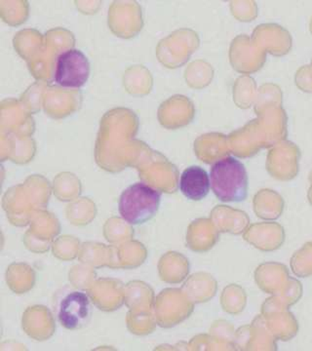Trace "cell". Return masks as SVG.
Returning <instances> with one entry per match:
<instances>
[{
    "label": "cell",
    "instance_id": "cell-1",
    "mask_svg": "<svg viewBox=\"0 0 312 351\" xmlns=\"http://www.w3.org/2000/svg\"><path fill=\"white\" fill-rule=\"evenodd\" d=\"M211 189L223 202H241L248 195V175L243 164L235 157L217 161L210 172Z\"/></svg>",
    "mask_w": 312,
    "mask_h": 351
},
{
    "label": "cell",
    "instance_id": "cell-4",
    "mask_svg": "<svg viewBox=\"0 0 312 351\" xmlns=\"http://www.w3.org/2000/svg\"><path fill=\"white\" fill-rule=\"evenodd\" d=\"M90 76L87 57L77 49H69L58 57L55 82L64 88H82Z\"/></svg>",
    "mask_w": 312,
    "mask_h": 351
},
{
    "label": "cell",
    "instance_id": "cell-3",
    "mask_svg": "<svg viewBox=\"0 0 312 351\" xmlns=\"http://www.w3.org/2000/svg\"><path fill=\"white\" fill-rule=\"evenodd\" d=\"M54 313L60 324L67 330H80L91 321L93 304L87 293L64 288L55 295Z\"/></svg>",
    "mask_w": 312,
    "mask_h": 351
},
{
    "label": "cell",
    "instance_id": "cell-2",
    "mask_svg": "<svg viewBox=\"0 0 312 351\" xmlns=\"http://www.w3.org/2000/svg\"><path fill=\"white\" fill-rule=\"evenodd\" d=\"M160 200L159 191L144 182L132 184L120 195V216L129 225H142L156 216Z\"/></svg>",
    "mask_w": 312,
    "mask_h": 351
},
{
    "label": "cell",
    "instance_id": "cell-5",
    "mask_svg": "<svg viewBox=\"0 0 312 351\" xmlns=\"http://www.w3.org/2000/svg\"><path fill=\"white\" fill-rule=\"evenodd\" d=\"M211 188L210 175L200 166H191L182 172L180 179V189L187 199H204Z\"/></svg>",
    "mask_w": 312,
    "mask_h": 351
}]
</instances>
